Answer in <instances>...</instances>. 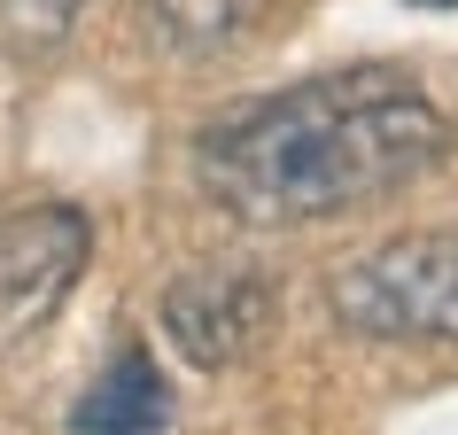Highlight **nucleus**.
Segmentation results:
<instances>
[{"instance_id": "obj_1", "label": "nucleus", "mask_w": 458, "mask_h": 435, "mask_svg": "<svg viewBox=\"0 0 458 435\" xmlns=\"http://www.w3.org/2000/svg\"><path fill=\"white\" fill-rule=\"evenodd\" d=\"M451 117L396 63H350L265 101H233L194 132V187L242 226H318L428 179Z\"/></svg>"}, {"instance_id": "obj_2", "label": "nucleus", "mask_w": 458, "mask_h": 435, "mask_svg": "<svg viewBox=\"0 0 458 435\" xmlns=\"http://www.w3.org/2000/svg\"><path fill=\"white\" fill-rule=\"evenodd\" d=\"M327 311L365 342H458V226H411L327 280Z\"/></svg>"}, {"instance_id": "obj_3", "label": "nucleus", "mask_w": 458, "mask_h": 435, "mask_svg": "<svg viewBox=\"0 0 458 435\" xmlns=\"http://www.w3.org/2000/svg\"><path fill=\"white\" fill-rule=\"evenodd\" d=\"M94 257V226L71 202H24L0 218V342H24L71 303Z\"/></svg>"}, {"instance_id": "obj_4", "label": "nucleus", "mask_w": 458, "mask_h": 435, "mask_svg": "<svg viewBox=\"0 0 458 435\" xmlns=\"http://www.w3.org/2000/svg\"><path fill=\"white\" fill-rule=\"evenodd\" d=\"M280 319V288L257 265H187L164 288V335L171 350L202 373L242 365Z\"/></svg>"}, {"instance_id": "obj_5", "label": "nucleus", "mask_w": 458, "mask_h": 435, "mask_svg": "<svg viewBox=\"0 0 458 435\" xmlns=\"http://www.w3.org/2000/svg\"><path fill=\"white\" fill-rule=\"evenodd\" d=\"M171 428V381L148 342H117L101 373L78 388L71 435H164Z\"/></svg>"}, {"instance_id": "obj_6", "label": "nucleus", "mask_w": 458, "mask_h": 435, "mask_svg": "<svg viewBox=\"0 0 458 435\" xmlns=\"http://www.w3.org/2000/svg\"><path fill=\"white\" fill-rule=\"evenodd\" d=\"M140 16H148V39L171 55H225L249 39L265 0H140Z\"/></svg>"}, {"instance_id": "obj_7", "label": "nucleus", "mask_w": 458, "mask_h": 435, "mask_svg": "<svg viewBox=\"0 0 458 435\" xmlns=\"http://www.w3.org/2000/svg\"><path fill=\"white\" fill-rule=\"evenodd\" d=\"M86 0H0V47L8 55H47L71 39Z\"/></svg>"}, {"instance_id": "obj_8", "label": "nucleus", "mask_w": 458, "mask_h": 435, "mask_svg": "<svg viewBox=\"0 0 458 435\" xmlns=\"http://www.w3.org/2000/svg\"><path fill=\"white\" fill-rule=\"evenodd\" d=\"M404 8H458V0H404Z\"/></svg>"}]
</instances>
